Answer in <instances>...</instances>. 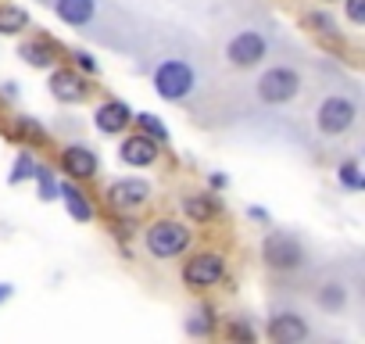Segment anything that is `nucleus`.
<instances>
[{"label": "nucleus", "mask_w": 365, "mask_h": 344, "mask_svg": "<svg viewBox=\"0 0 365 344\" xmlns=\"http://www.w3.org/2000/svg\"><path fill=\"white\" fill-rule=\"evenodd\" d=\"M187 241H190V230L179 226V223H168V219H161V223H154V226L147 230V251H150L154 258H172V255H179L182 248H187Z\"/></svg>", "instance_id": "nucleus-1"}, {"label": "nucleus", "mask_w": 365, "mask_h": 344, "mask_svg": "<svg viewBox=\"0 0 365 344\" xmlns=\"http://www.w3.org/2000/svg\"><path fill=\"white\" fill-rule=\"evenodd\" d=\"M154 86L165 101H179L194 90V69L187 61H165L158 72H154Z\"/></svg>", "instance_id": "nucleus-2"}, {"label": "nucleus", "mask_w": 365, "mask_h": 344, "mask_svg": "<svg viewBox=\"0 0 365 344\" xmlns=\"http://www.w3.org/2000/svg\"><path fill=\"white\" fill-rule=\"evenodd\" d=\"M301 79L294 69H269L262 79H258V97L265 104H287L294 93H297Z\"/></svg>", "instance_id": "nucleus-3"}, {"label": "nucleus", "mask_w": 365, "mask_h": 344, "mask_svg": "<svg viewBox=\"0 0 365 344\" xmlns=\"http://www.w3.org/2000/svg\"><path fill=\"white\" fill-rule=\"evenodd\" d=\"M354 104L347 101V97H329V101H322V108H319V129L326 133V136H340V133H347L351 129V122H354Z\"/></svg>", "instance_id": "nucleus-4"}, {"label": "nucleus", "mask_w": 365, "mask_h": 344, "mask_svg": "<svg viewBox=\"0 0 365 344\" xmlns=\"http://www.w3.org/2000/svg\"><path fill=\"white\" fill-rule=\"evenodd\" d=\"M262 251H265V262H269L272 269H294V265H301V258H304L301 241L290 237V233H272Z\"/></svg>", "instance_id": "nucleus-5"}, {"label": "nucleus", "mask_w": 365, "mask_h": 344, "mask_svg": "<svg viewBox=\"0 0 365 344\" xmlns=\"http://www.w3.org/2000/svg\"><path fill=\"white\" fill-rule=\"evenodd\" d=\"M226 58H230L237 69L258 65V61L265 58V36H262V33H240V36H233L230 47H226Z\"/></svg>", "instance_id": "nucleus-6"}, {"label": "nucleus", "mask_w": 365, "mask_h": 344, "mask_svg": "<svg viewBox=\"0 0 365 344\" xmlns=\"http://www.w3.org/2000/svg\"><path fill=\"white\" fill-rule=\"evenodd\" d=\"M182 276H187L190 287H212L215 280H222V258L219 255H197V258L187 262Z\"/></svg>", "instance_id": "nucleus-7"}, {"label": "nucleus", "mask_w": 365, "mask_h": 344, "mask_svg": "<svg viewBox=\"0 0 365 344\" xmlns=\"http://www.w3.org/2000/svg\"><path fill=\"white\" fill-rule=\"evenodd\" d=\"M108 201H111V208H140L143 201H147V183H140V180H122V183H115L111 191H108Z\"/></svg>", "instance_id": "nucleus-8"}, {"label": "nucleus", "mask_w": 365, "mask_h": 344, "mask_svg": "<svg viewBox=\"0 0 365 344\" xmlns=\"http://www.w3.org/2000/svg\"><path fill=\"white\" fill-rule=\"evenodd\" d=\"M269 333H272V340H279V344H301L304 337H308V323L301 319V315H279V319H272V326H269Z\"/></svg>", "instance_id": "nucleus-9"}, {"label": "nucleus", "mask_w": 365, "mask_h": 344, "mask_svg": "<svg viewBox=\"0 0 365 344\" xmlns=\"http://www.w3.org/2000/svg\"><path fill=\"white\" fill-rule=\"evenodd\" d=\"M51 93L58 101H65V104H76V101H83L86 86H83V79L76 72H54L51 76Z\"/></svg>", "instance_id": "nucleus-10"}, {"label": "nucleus", "mask_w": 365, "mask_h": 344, "mask_svg": "<svg viewBox=\"0 0 365 344\" xmlns=\"http://www.w3.org/2000/svg\"><path fill=\"white\" fill-rule=\"evenodd\" d=\"M154 158H158V147H154L150 136H129L122 143V161L125 165H150Z\"/></svg>", "instance_id": "nucleus-11"}, {"label": "nucleus", "mask_w": 365, "mask_h": 344, "mask_svg": "<svg viewBox=\"0 0 365 344\" xmlns=\"http://www.w3.org/2000/svg\"><path fill=\"white\" fill-rule=\"evenodd\" d=\"M61 165L72 172V176H79V180H86V176H93V172H97V158L86 147H68L61 154Z\"/></svg>", "instance_id": "nucleus-12"}, {"label": "nucleus", "mask_w": 365, "mask_h": 344, "mask_svg": "<svg viewBox=\"0 0 365 344\" xmlns=\"http://www.w3.org/2000/svg\"><path fill=\"white\" fill-rule=\"evenodd\" d=\"M54 11L68 26H86L93 19V0H54Z\"/></svg>", "instance_id": "nucleus-13"}, {"label": "nucleus", "mask_w": 365, "mask_h": 344, "mask_svg": "<svg viewBox=\"0 0 365 344\" xmlns=\"http://www.w3.org/2000/svg\"><path fill=\"white\" fill-rule=\"evenodd\" d=\"M129 118H133V115H129V108H125L122 101H111V104H101V108H97V129H101V133H118Z\"/></svg>", "instance_id": "nucleus-14"}, {"label": "nucleus", "mask_w": 365, "mask_h": 344, "mask_svg": "<svg viewBox=\"0 0 365 344\" xmlns=\"http://www.w3.org/2000/svg\"><path fill=\"white\" fill-rule=\"evenodd\" d=\"M26 22H29V19H26L22 8H0V33H8V36H11V33H22Z\"/></svg>", "instance_id": "nucleus-15"}, {"label": "nucleus", "mask_w": 365, "mask_h": 344, "mask_svg": "<svg viewBox=\"0 0 365 344\" xmlns=\"http://www.w3.org/2000/svg\"><path fill=\"white\" fill-rule=\"evenodd\" d=\"M61 194H65V201H68V212L76 216V219H90V205H86V198L76 191V187H61Z\"/></svg>", "instance_id": "nucleus-16"}, {"label": "nucleus", "mask_w": 365, "mask_h": 344, "mask_svg": "<svg viewBox=\"0 0 365 344\" xmlns=\"http://www.w3.org/2000/svg\"><path fill=\"white\" fill-rule=\"evenodd\" d=\"M319 305L329 308V312L344 308V287H340V283H326V287L319 290Z\"/></svg>", "instance_id": "nucleus-17"}, {"label": "nucleus", "mask_w": 365, "mask_h": 344, "mask_svg": "<svg viewBox=\"0 0 365 344\" xmlns=\"http://www.w3.org/2000/svg\"><path fill=\"white\" fill-rule=\"evenodd\" d=\"M22 58H26L29 65L43 69V65H51V47H47V44H26V47H22Z\"/></svg>", "instance_id": "nucleus-18"}, {"label": "nucleus", "mask_w": 365, "mask_h": 344, "mask_svg": "<svg viewBox=\"0 0 365 344\" xmlns=\"http://www.w3.org/2000/svg\"><path fill=\"white\" fill-rule=\"evenodd\" d=\"M212 212H215V205H208V198H190L187 201V216H194V219H212Z\"/></svg>", "instance_id": "nucleus-19"}, {"label": "nucleus", "mask_w": 365, "mask_h": 344, "mask_svg": "<svg viewBox=\"0 0 365 344\" xmlns=\"http://www.w3.org/2000/svg\"><path fill=\"white\" fill-rule=\"evenodd\" d=\"M136 122H140V126H143V129H147L154 140H165V136H168V133H165V126H161L154 115H147V111H143V115H136Z\"/></svg>", "instance_id": "nucleus-20"}, {"label": "nucleus", "mask_w": 365, "mask_h": 344, "mask_svg": "<svg viewBox=\"0 0 365 344\" xmlns=\"http://www.w3.org/2000/svg\"><path fill=\"white\" fill-rule=\"evenodd\" d=\"M340 180H344V187H351V191L361 187V176H358V165H354V161H347V165L340 168Z\"/></svg>", "instance_id": "nucleus-21"}, {"label": "nucleus", "mask_w": 365, "mask_h": 344, "mask_svg": "<svg viewBox=\"0 0 365 344\" xmlns=\"http://www.w3.org/2000/svg\"><path fill=\"white\" fill-rule=\"evenodd\" d=\"M33 168H36V165L29 161V154H22V158L15 161V176H11V183H19V180H29V176H33Z\"/></svg>", "instance_id": "nucleus-22"}, {"label": "nucleus", "mask_w": 365, "mask_h": 344, "mask_svg": "<svg viewBox=\"0 0 365 344\" xmlns=\"http://www.w3.org/2000/svg\"><path fill=\"white\" fill-rule=\"evenodd\" d=\"M33 176L40 180V194L51 198L54 194V180H51V168H33Z\"/></svg>", "instance_id": "nucleus-23"}, {"label": "nucleus", "mask_w": 365, "mask_h": 344, "mask_svg": "<svg viewBox=\"0 0 365 344\" xmlns=\"http://www.w3.org/2000/svg\"><path fill=\"white\" fill-rule=\"evenodd\" d=\"M347 19H351L354 26L365 22V0H347Z\"/></svg>", "instance_id": "nucleus-24"}, {"label": "nucleus", "mask_w": 365, "mask_h": 344, "mask_svg": "<svg viewBox=\"0 0 365 344\" xmlns=\"http://www.w3.org/2000/svg\"><path fill=\"white\" fill-rule=\"evenodd\" d=\"M8 294H11V290H8V287H0V301H4V298H8Z\"/></svg>", "instance_id": "nucleus-25"}]
</instances>
